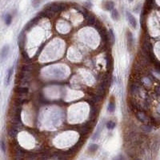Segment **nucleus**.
<instances>
[{
    "label": "nucleus",
    "instance_id": "obj_1",
    "mask_svg": "<svg viewBox=\"0 0 160 160\" xmlns=\"http://www.w3.org/2000/svg\"><path fill=\"white\" fill-rule=\"evenodd\" d=\"M66 9V5L64 3H50L46 7L45 10L48 11L51 13H58L60 11H62Z\"/></svg>",
    "mask_w": 160,
    "mask_h": 160
},
{
    "label": "nucleus",
    "instance_id": "obj_2",
    "mask_svg": "<svg viewBox=\"0 0 160 160\" xmlns=\"http://www.w3.org/2000/svg\"><path fill=\"white\" fill-rule=\"evenodd\" d=\"M40 18H41V16H40L39 15H37L36 17H34V19H31L30 22H29V23L26 25V27H25V28H24V30H29L30 29L32 28V27H34L37 23H38V21L39 20V19H40Z\"/></svg>",
    "mask_w": 160,
    "mask_h": 160
},
{
    "label": "nucleus",
    "instance_id": "obj_3",
    "mask_svg": "<svg viewBox=\"0 0 160 160\" xmlns=\"http://www.w3.org/2000/svg\"><path fill=\"white\" fill-rule=\"evenodd\" d=\"M126 17H127L128 22L130 24V26L133 27V28H136V27H137V21H136L135 18H134L129 11H126Z\"/></svg>",
    "mask_w": 160,
    "mask_h": 160
},
{
    "label": "nucleus",
    "instance_id": "obj_4",
    "mask_svg": "<svg viewBox=\"0 0 160 160\" xmlns=\"http://www.w3.org/2000/svg\"><path fill=\"white\" fill-rule=\"evenodd\" d=\"M9 50H10L9 46L8 45H5L1 50V53H0V57H1L2 60H5L6 58H7V55H8V53H9Z\"/></svg>",
    "mask_w": 160,
    "mask_h": 160
},
{
    "label": "nucleus",
    "instance_id": "obj_5",
    "mask_svg": "<svg viewBox=\"0 0 160 160\" xmlns=\"http://www.w3.org/2000/svg\"><path fill=\"white\" fill-rule=\"evenodd\" d=\"M84 15H85L86 19H87V23H88L89 25H95V23H96V19H95V16H93L92 15L89 14L88 12L86 13Z\"/></svg>",
    "mask_w": 160,
    "mask_h": 160
},
{
    "label": "nucleus",
    "instance_id": "obj_6",
    "mask_svg": "<svg viewBox=\"0 0 160 160\" xmlns=\"http://www.w3.org/2000/svg\"><path fill=\"white\" fill-rule=\"evenodd\" d=\"M25 42H26V36H25L24 31H22V33L20 34V35L19 37V45L20 46V48H23L25 45Z\"/></svg>",
    "mask_w": 160,
    "mask_h": 160
},
{
    "label": "nucleus",
    "instance_id": "obj_7",
    "mask_svg": "<svg viewBox=\"0 0 160 160\" xmlns=\"http://www.w3.org/2000/svg\"><path fill=\"white\" fill-rule=\"evenodd\" d=\"M103 7H104L105 10L107 11H112L114 7V2L112 1H107L105 2L104 5H103Z\"/></svg>",
    "mask_w": 160,
    "mask_h": 160
},
{
    "label": "nucleus",
    "instance_id": "obj_8",
    "mask_svg": "<svg viewBox=\"0 0 160 160\" xmlns=\"http://www.w3.org/2000/svg\"><path fill=\"white\" fill-rule=\"evenodd\" d=\"M126 38H127V45H128V47H129V49L130 50V48H131L132 45H133V35H132V34L130 32V31H127V33H126Z\"/></svg>",
    "mask_w": 160,
    "mask_h": 160
},
{
    "label": "nucleus",
    "instance_id": "obj_9",
    "mask_svg": "<svg viewBox=\"0 0 160 160\" xmlns=\"http://www.w3.org/2000/svg\"><path fill=\"white\" fill-rule=\"evenodd\" d=\"M12 74H13V68H10L8 70V71H7V77H6V79H5V85L6 86H8L10 82H11V76H12Z\"/></svg>",
    "mask_w": 160,
    "mask_h": 160
},
{
    "label": "nucleus",
    "instance_id": "obj_10",
    "mask_svg": "<svg viewBox=\"0 0 160 160\" xmlns=\"http://www.w3.org/2000/svg\"><path fill=\"white\" fill-rule=\"evenodd\" d=\"M114 110H115V102L113 99V100H110V103H109L108 107H107V110L110 113H113L114 111Z\"/></svg>",
    "mask_w": 160,
    "mask_h": 160
},
{
    "label": "nucleus",
    "instance_id": "obj_11",
    "mask_svg": "<svg viewBox=\"0 0 160 160\" xmlns=\"http://www.w3.org/2000/svg\"><path fill=\"white\" fill-rule=\"evenodd\" d=\"M8 134H9V135L11 136V137L15 138L17 136V134H18V130H17V128H15V126H12L11 129H9Z\"/></svg>",
    "mask_w": 160,
    "mask_h": 160
},
{
    "label": "nucleus",
    "instance_id": "obj_12",
    "mask_svg": "<svg viewBox=\"0 0 160 160\" xmlns=\"http://www.w3.org/2000/svg\"><path fill=\"white\" fill-rule=\"evenodd\" d=\"M107 67L108 70H111L113 67V59L110 56H107Z\"/></svg>",
    "mask_w": 160,
    "mask_h": 160
},
{
    "label": "nucleus",
    "instance_id": "obj_13",
    "mask_svg": "<svg viewBox=\"0 0 160 160\" xmlns=\"http://www.w3.org/2000/svg\"><path fill=\"white\" fill-rule=\"evenodd\" d=\"M15 91L19 94H27V93H28V89H27V87H17V88H15Z\"/></svg>",
    "mask_w": 160,
    "mask_h": 160
},
{
    "label": "nucleus",
    "instance_id": "obj_14",
    "mask_svg": "<svg viewBox=\"0 0 160 160\" xmlns=\"http://www.w3.org/2000/svg\"><path fill=\"white\" fill-rule=\"evenodd\" d=\"M4 20H5V23H6L7 26L11 25V22H12V16H11V15H10V14H7V15H5Z\"/></svg>",
    "mask_w": 160,
    "mask_h": 160
},
{
    "label": "nucleus",
    "instance_id": "obj_15",
    "mask_svg": "<svg viewBox=\"0 0 160 160\" xmlns=\"http://www.w3.org/2000/svg\"><path fill=\"white\" fill-rule=\"evenodd\" d=\"M108 36H109V41H110L111 43L114 44V41H115V37H114V32H113V30H111V29L109 30Z\"/></svg>",
    "mask_w": 160,
    "mask_h": 160
},
{
    "label": "nucleus",
    "instance_id": "obj_16",
    "mask_svg": "<svg viewBox=\"0 0 160 160\" xmlns=\"http://www.w3.org/2000/svg\"><path fill=\"white\" fill-rule=\"evenodd\" d=\"M111 18H112L114 20H118V18H119V14H118V11L116 9H113L112 12H111Z\"/></svg>",
    "mask_w": 160,
    "mask_h": 160
},
{
    "label": "nucleus",
    "instance_id": "obj_17",
    "mask_svg": "<svg viewBox=\"0 0 160 160\" xmlns=\"http://www.w3.org/2000/svg\"><path fill=\"white\" fill-rule=\"evenodd\" d=\"M98 148H99V146L97 145V144H91V145H90V147L88 148V151L91 152V153H95V152L98 150Z\"/></svg>",
    "mask_w": 160,
    "mask_h": 160
},
{
    "label": "nucleus",
    "instance_id": "obj_18",
    "mask_svg": "<svg viewBox=\"0 0 160 160\" xmlns=\"http://www.w3.org/2000/svg\"><path fill=\"white\" fill-rule=\"evenodd\" d=\"M115 127V122L113 121H108L107 122V128L109 130H113Z\"/></svg>",
    "mask_w": 160,
    "mask_h": 160
},
{
    "label": "nucleus",
    "instance_id": "obj_19",
    "mask_svg": "<svg viewBox=\"0 0 160 160\" xmlns=\"http://www.w3.org/2000/svg\"><path fill=\"white\" fill-rule=\"evenodd\" d=\"M41 2H42V0H34V1H33V7H38V5L40 4Z\"/></svg>",
    "mask_w": 160,
    "mask_h": 160
},
{
    "label": "nucleus",
    "instance_id": "obj_20",
    "mask_svg": "<svg viewBox=\"0 0 160 160\" xmlns=\"http://www.w3.org/2000/svg\"><path fill=\"white\" fill-rule=\"evenodd\" d=\"M0 146H1V149L3 152L6 151V146H5V142L3 140H2L1 142H0Z\"/></svg>",
    "mask_w": 160,
    "mask_h": 160
},
{
    "label": "nucleus",
    "instance_id": "obj_21",
    "mask_svg": "<svg viewBox=\"0 0 160 160\" xmlns=\"http://www.w3.org/2000/svg\"><path fill=\"white\" fill-rule=\"evenodd\" d=\"M114 160H125V159H124V158L122 157V155H118V156H117V157Z\"/></svg>",
    "mask_w": 160,
    "mask_h": 160
},
{
    "label": "nucleus",
    "instance_id": "obj_22",
    "mask_svg": "<svg viewBox=\"0 0 160 160\" xmlns=\"http://www.w3.org/2000/svg\"><path fill=\"white\" fill-rule=\"evenodd\" d=\"M132 1H133V0H129V2H132Z\"/></svg>",
    "mask_w": 160,
    "mask_h": 160
}]
</instances>
